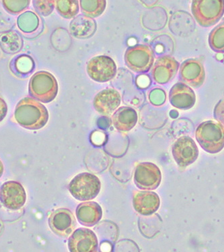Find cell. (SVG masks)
<instances>
[{
	"label": "cell",
	"instance_id": "cell-16",
	"mask_svg": "<svg viewBox=\"0 0 224 252\" xmlns=\"http://www.w3.org/2000/svg\"><path fill=\"white\" fill-rule=\"evenodd\" d=\"M121 104L120 93L114 89L102 90L97 94L93 100V106L101 115H110L113 113Z\"/></svg>",
	"mask_w": 224,
	"mask_h": 252
},
{
	"label": "cell",
	"instance_id": "cell-3",
	"mask_svg": "<svg viewBox=\"0 0 224 252\" xmlns=\"http://www.w3.org/2000/svg\"><path fill=\"white\" fill-rule=\"evenodd\" d=\"M192 11L196 21L202 27H210L221 20L224 14V0H196Z\"/></svg>",
	"mask_w": 224,
	"mask_h": 252
},
{
	"label": "cell",
	"instance_id": "cell-28",
	"mask_svg": "<svg viewBox=\"0 0 224 252\" xmlns=\"http://www.w3.org/2000/svg\"><path fill=\"white\" fill-rule=\"evenodd\" d=\"M36 11L44 16L50 15L54 10L55 1H33Z\"/></svg>",
	"mask_w": 224,
	"mask_h": 252
},
{
	"label": "cell",
	"instance_id": "cell-24",
	"mask_svg": "<svg viewBox=\"0 0 224 252\" xmlns=\"http://www.w3.org/2000/svg\"><path fill=\"white\" fill-rule=\"evenodd\" d=\"M209 47L215 52L224 53V23L215 27L209 35Z\"/></svg>",
	"mask_w": 224,
	"mask_h": 252
},
{
	"label": "cell",
	"instance_id": "cell-19",
	"mask_svg": "<svg viewBox=\"0 0 224 252\" xmlns=\"http://www.w3.org/2000/svg\"><path fill=\"white\" fill-rule=\"evenodd\" d=\"M96 30L97 24L95 20L83 14L76 16L70 23V33L80 39L91 37Z\"/></svg>",
	"mask_w": 224,
	"mask_h": 252
},
{
	"label": "cell",
	"instance_id": "cell-27",
	"mask_svg": "<svg viewBox=\"0 0 224 252\" xmlns=\"http://www.w3.org/2000/svg\"><path fill=\"white\" fill-rule=\"evenodd\" d=\"M34 62L30 57L23 55L16 61L15 67L20 73L27 74L32 71L34 68Z\"/></svg>",
	"mask_w": 224,
	"mask_h": 252
},
{
	"label": "cell",
	"instance_id": "cell-8",
	"mask_svg": "<svg viewBox=\"0 0 224 252\" xmlns=\"http://www.w3.org/2000/svg\"><path fill=\"white\" fill-rule=\"evenodd\" d=\"M162 179L161 170L157 165L150 162L140 163L136 167L135 183L141 190H155Z\"/></svg>",
	"mask_w": 224,
	"mask_h": 252
},
{
	"label": "cell",
	"instance_id": "cell-1",
	"mask_svg": "<svg viewBox=\"0 0 224 252\" xmlns=\"http://www.w3.org/2000/svg\"><path fill=\"white\" fill-rule=\"evenodd\" d=\"M49 112L38 101L25 97L16 105L14 118L18 125L28 130H39L49 121Z\"/></svg>",
	"mask_w": 224,
	"mask_h": 252
},
{
	"label": "cell",
	"instance_id": "cell-25",
	"mask_svg": "<svg viewBox=\"0 0 224 252\" xmlns=\"http://www.w3.org/2000/svg\"><path fill=\"white\" fill-rule=\"evenodd\" d=\"M18 28L24 32L30 33L37 29L39 25V19L34 12L28 11L18 17Z\"/></svg>",
	"mask_w": 224,
	"mask_h": 252
},
{
	"label": "cell",
	"instance_id": "cell-20",
	"mask_svg": "<svg viewBox=\"0 0 224 252\" xmlns=\"http://www.w3.org/2000/svg\"><path fill=\"white\" fill-rule=\"evenodd\" d=\"M138 121V115L136 110L128 106H122L113 113L112 122L117 130L129 131L135 127Z\"/></svg>",
	"mask_w": 224,
	"mask_h": 252
},
{
	"label": "cell",
	"instance_id": "cell-6",
	"mask_svg": "<svg viewBox=\"0 0 224 252\" xmlns=\"http://www.w3.org/2000/svg\"><path fill=\"white\" fill-rule=\"evenodd\" d=\"M126 65L137 73L148 72L154 65L155 55L151 48L144 45L129 47L124 55Z\"/></svg>",
	"mask_w": 224,
	"mask_h": 252
},
{
	"label": "cell",
	"instance_id": "cell-14",
	"mask_svg": "<svg viewBox=\"0 0 224 252\" xmlns=\"http://www.w3.org/2000/svg\"><path fill=\"white\" fill-rule=\"evenodd\" d=\"M179 67V62L172 57H161L152 68V78L158 84H167L177 74Z\"/></svg>",
	"mask_w": 224,
	"mask_h": 252
},
{
	"label": "cell",
	"instance_id": "cell-2",
	"mask_svg": "<svg viewBox=\"0 0 224 252\" xmlns=\"http://www.w3.org/2000/svg\"><path fill=\"white\" fill-rule=\"evenodd\" d=\"M200 146L209 154H217L224 148V129L220 124L208 121L201 123L196 131Z\"/></svg>",
	"mask_w": 224,
	"mask_h": 252
},
{
	"label": "cell",
	"instance_id": "cell-29",
	"mask_svg": "<svg viewBox=\"0 0 224 252\" xmlns=\"http://www.w3.org/2000/svg\"><path fill=\"white\" fill-rule=\"evenodd\" d=\"M148 98L153 106H161L166 101V93L164 90L155 88L150 91Z\"/></svg>",
	"mask_w": 224,
	"mask_h": 252
},
{
	"label": "cell",
	"instance_id": "cell-15",
	"mask_svg": "<svg viewBox=\"0 0 224 252\" xmlns=\"http://www.w3.org/2000/svg\"><path fill=\"white\" fill-rule=\"evenodd\" d=\"M169 100L174 107L181 110L190 109L196 104V94L184 83H177L170 90Z\"/></svg>",
	"mask_w": 224,
	"mask_h": 252
},
{
	"label": "cell",
	"instance_id": "cell-18",
	"mask_svg": "<svg viewBox=\"0 0 224 252\" xmlns=\"http://www.w3.org/2000/svg\"><path fill=\"white\" fill-rule=\"evenodd\" d=\"M76 216L82 225L92 227L102 219V209L95 202H83L77 208Z\"/></svg>",
	"mask_w": 224,
	"mask_h": 252
},
{
	"label": "cell",
	"instance_id": "cell-7",
	"mask_svg": "<svg viewBox=\"0 0 224 252\" xmlns=\"http://www.w3.org/2000/svg\"><path fill=\"white\" fill-rule=\"evenodd\" d=\"M88 75L95 82H109L114 78L117 67L114 61L105 55L95 57L89 61L87 65Z\"/></svg>",
	"mask_w": 224,
	"mask_h": 252
},
{
	"label": "cell",
	"instance_id": "cell-23",
	"mask_svg": "<svg viewBox=\"0 0 224 252\" xmlns=\"http://www.w3.org/2000/svg\"><path fill=\"white\" fill-rule=\"evenodd\" d=\"M79 3L77 0H58L55 1V6L62 17L71 19L75 17L80 11Z\"/></svg>",
	"mask_w": 224,
	"mask_h": 252
},
{
	"label": "cell",
	"instance_id": "cell-17",
	"mask_svg": "<svg viewBox=\"0 0 224 252\" xmlns=\"http://www.w3.org/2000/svg\"><path fill=\"white\" fill-rule=\"evenodd\" d=\"M161 200L156 192L150 191L136 192L133 196V207L140 214L148 216L157 212Z\"/></svg>",
	"mask_w": 224,
	"mask_h": 252
},
{
	"label": "cell",
	"instance_id": "cell-30",
	"mask_svg": "<svg viewBox=\"0 0 224 252\" xmlns=\"http://www.w3.org/2000/svg\"><path fill=\"white\" fill-rule=\"evenodd\" d=\"M215 119L224 127V98L219 101L215 106L214 110Z\"/></svg>",
	"mask_w": 224,
	"mask_h": 252
},
{
	"label": "cell",
	"instance_id": "cell-34",
	"mask_svg": "<svg viewBox=\"0 0 224 252\" xmlns=\"http://www.w3.org/2000/svg\"><path fill=\"white\" fill-rule=\"evenodd\" d=\"M3 170H4V168H3V163L1 162V160H0V178L3 175Z\"/></svg>",
	"mask_w": 224,
	"mask_h": 252
},
{
	"label": "cell",
	"instance_id": "cell-10",
	"mask_svg": "<svg viewBox=\"0 0 224 252\" xmlns=\"http://www.w3.org/2000/svg\"><path fill=\"white\" fill-rule=\"evenodd\" d=\"M0 201L10 210H18L27 201V193L23 185L15 181H9L0 187Z\"/></svg>",
	"mask_w": 224,
	"mask_h": 252
},
{
	"label": "cell",
	"instance_id": "cell-12",
	"mask_svg": "<svg viewBox=\"0 0 224 252\" xmlns=\"http://www.w3.org/2000/svg\"><path fill=\"white\" fill-rule=\"evenodd\" d=\"M49 225L55 234L60 237H67L73 232L77 222L74 215L70 210L58 209L51 215Z\"/></svg>",
	"mask_w": 224,
	"mask_h": 252
},
{
	"label": "cell",
	"instance_id": "cell-33",
	"mask_svg": "<svg viewBox=\"0 0 224 252\" xmlns=\"http://www.w3.org/2000/svg\"><path fill=\"white\" fill-rule=\"evenodd\" d=\"M8 112V106H7L6 102L3 99L0 97V122L2 121Z\"/></svg>",
	"mask_w": 224,
	"mask_h": 252
},
{
	"label": "cell",
	"instance_id": "cell-22",
	"mask_svg": "<svg viewBox=\"0 0 224 252\" xmlns=\"http://www.w3.org/2000/svg\"><path fill=\"white\" fill-rule=\"evenodd\" d=\"M106 3L105 0H81V10L84 15L88 17H99L104 12Z\"/></svg>",
	"mask_w": 224,
	"mask_h": 252
},
{
	"label": "cell",
	"instance_id": "cell-31",
	"mask_svg": "<svg viewBox=\"0 0 224 252\" xmlns=\"http://www.w3.org/2000/svg\"><path fill=\"white\" fill-rule=\"evenodd\" d=\"M136 86L140 90L148 88L151 84L152 81L148 75H140L135 80Z\"/></svg>",
	"mask_w": 224,
	"mask_h": 252
},
{
	"label": "cell",
	"instance_id": "cell-5",
	"mask_svg": "<svg viewBox=\"0 0 224 252\" xmlns=\"http://www.w3.org/2000/svg\"><path fill=\"white\" fill-rule=\"evenodd\" d=\"M101 190L98 177L91 173L84 172L77 175L69 185V190L73 197L80 201L94 199Z\"/></svg>",
	"mask_w": 224,
	"mask_h": 252
},
{
	"label": "cell",
	"instance_id": "cell-13",
	"mask_svg": "<svg viewBox=\"0 0 224 252\" xmlns=\"http://www.w3.org/2000/svg\"><path fill=\"white\" fill-rule=\"evenodd\" d=\"M179 78L193 88L201 87L205 82V73L203 63L196 59H190L181 64Z\"/></svg>",
	"mask_w": 224,
	"mask_h": 252
},
{
	"label": "cell",
	"instance_id": "cell-11",
	"mask_svg": "<svg viewBox=\"0 0 224 252\" xmlns=\"http://www.w3.org/2000/svg\"><path fill=\"white\" fill-rule=\"evenodd\" d=\"M68 248L70 252H97L98 241L92 230L80 228L69 237Z\"/></svg>",
	"mask_w": 224,
	"mask_h": 252
},
{
	"label": "cell",
	"instance_id": "cell-4",
	"mask_svg": "<svg viewBox=\"0 0 224 252\" xmlns=\"http://www.w3.org/2000/svg\"><path fill=\"white\" fill-rule=\"evenodd\" d=\"M28 89L30 95L36 100L49 103L57 95L58 86L57 81L51 73L39 71L31 78Z\"/></svg>",
	"mask_w": 224,
	"mask_h": 252
},
{
	"label": "cell",
	"instance_id": "cell-26",
	"mask_svg": "<svg viewBox=\"0 0 224 252\" xmlns=\"http://www.w3.org/2000/svg\"><path fill=\"white\" fill-rule=\"evenodd\" d=\"M30 1H2L3 8L10 14H16L23 12L30 4Z\"/></svg>",
	"mask_w": 224,
	"mask_h": 252
},
{
	"label": "cell",
	"instance_id": "cell-21",
	"mask_svg": "<svg viewBox=\"0 0 224 252\" xmlns=\"http://www.w3.org/2000/svg\"><path fill=\"white\" fill-rule=\"evenodd\" d=\"M23 40L14 31H8L0 36V47L7 54H15L21 50Z\"/></svg>",
	"mask_w": 224,
	"mask_h": 252
},
{
	"label": "cell",
	"instance_id": "cell-32",
	"mask_svg": "<svg viewBox=\"0 0 224 252\" xmlns=\"http://www.w3.org/2000/svg\"><path fill=\"white\" fill-rule=\"evenodd\" d=\"M91 141L94 145L101 146L107 141V136L104 132L95 131L91 135Z\"/></svg>",
	"mask_w": 224,
	"mask_h": 252
},
{
	"label": "cell",
	"instance_id": "cell-9",
	"mask_svg": "<svg viewBox=\"0 0 224 252\" xmlns=\"http://www.w3.org/2000/svg\"><path fill=\"white\" fill-rule=\"evenodd\" d=\"M172 154L179 166L186 167L197 160L199 150L192 138L183 136L172 145Z\"/></svg>",
	"mask_w": 224,
	"mask_h": 252
}]
</instances>
